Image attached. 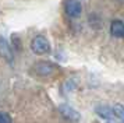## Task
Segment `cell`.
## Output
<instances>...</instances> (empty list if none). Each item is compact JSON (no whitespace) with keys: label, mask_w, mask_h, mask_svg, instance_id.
Wrapping results in <instances>:
<instances>
[{"label":"cell","mask_w":124,"mask_h":123,"mask_svg":"<svg viewBox=\"0 0 124 123\" xmlns=\"http://www.w3.org/2000/svg\"><path fill=\"white\" fill-rule=\"evenodd\" d=\"M110 34L114 38H123L124 36V22L120 20H113L110 24Z\"/></svg>","instance_id":"8992f818"},{"label":"cell","mask_w":124,"mask_h":123,"mask_svg":"<svg viewBox=\"0 0 124 123\" xmlns=\"http://www.w3.org/2000/svg\"><path fill=\"white\" fill-rule=\"evenodd\" d=\"M0 56L8 63H13V52L10 48V44L7 42V39L4 36H0Z\"/></svg>","instance_id":"277c9868"},{"label":"cell","mask_w":124,"mask_h":123,"mask_svg":"<svg viewBox=\"0 0 124 123\" xmlns=\"http://www.w3.org/2000/svg\"><path fill=\"white\" fill-rule=\"evenodd\" d=\"M64 10L67 13V16L75 18V17H79L82 9H81V3L77 0H66L64 1Z\"/></svg>","instance_id":"3957f363"},{"label":"cell","mask_w":124,"mask_h":123,"mask_svg":"<svg viewBox=\"0 0 124 123\" xmlns=\"http://www.w3.org/2000/svg\"><path fill=\"white\" fill-rule=\"evenodd\" d=\"M95 112L102 117V119H105V120H112V119H114L113 109L107 105H98L95 108Z\"/></svg>","instance_id":"52a82bcc"},{"label":"cell","mask_w":124,"mask_h":123,"mask_svg":"<svg viewBox=\"0 0 124 123\" xmlns=\"http://www.w3.org/2000/svg\"><path fill=\"white\" fill-rule=\"evenodd\" d=\"M31 49L34 50V53H36V55H47V53H50L52 48L49 41L43 35H36L31 42Z\"/></svg>","instance_id":"6da1fadb"},{"label":"cell","mask_w":124,"mask_h":123,"mask_svg":"<svg viewBox=\"0 0 124 123\" xmlns=\"http://www.w3.org/2000/svg\"><path fill=\"white\" fill-rule=\"evenodd\" d=\"M11 116L6 112H0V123H11Z\"/></svg>","instance_id":"9c48e42d"},{"label":"cell","mask_w":124,"mask_h":123,"mask_svg":"<svg viewBox=\"0 0 124 123\" xmlns=\"http://www.w3.org/2000/svg\"><path fill=\"white\" fill-rule=\"evenodd\" d=\"M112 109H113V115H114V117L120 119L121 123H124V106L121 105V104H116Z\"/></svg>","instance_id":"ba28073f"},{"label":"cell","mask_w":124,"mask_h":123,"mask_svg":"<svg viewBox=\"0 0 124 123\" xmlns=\"http://www.w3.org/2000/svg\"><path fill=\"white\" fill-rule=\"evenodd\" d=\"M35 71L39 76H50V74H53L56 71V66L49 63V62H39L35 66Z\"/></svg>","instance_id":"5b68a950"},{"label":"cell","mask_w":124,"mask_h":123,"mask_svg":"<svg viewBox=\"0 0 124 123\" xmlns=\"http://www.w3.org/2000/svg\"><path fill=\"white\" fill-rule=\"evenodd\" d=\"M59 111H60V113H62L67 120H70V122L77 123V122H79V119H81V115L74 109L73 106L67 105V104H62V105H59Z\"/></svg>","instance_id":"7a4b0ae2"},{"label":"cell","mask_w":124,"mask_h":123,"mask_svg":"<svg viewBox=\"0 0 124 123\" xmlns=\"http://www.w3.org/2000/svg\"><path fill=\"white\" fill-rule=\"evenodd\" d=\"M11 42H13V45L17 48V50L21 49V46H20V39H18L17 35H13V36H11Z\"/></svg>","instance_id":"30bf717a"}]
</instances>
